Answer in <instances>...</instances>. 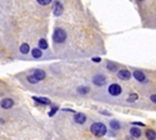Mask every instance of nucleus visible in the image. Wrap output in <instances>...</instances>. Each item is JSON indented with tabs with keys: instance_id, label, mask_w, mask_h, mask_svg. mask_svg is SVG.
<instances>
[{
	"instance_id": "5",
	"label": "nucleus",
	"mask_w": 156,
	"mask_h": 140,
	"mask_svg": "<svg viewBox=\"0 0 156 140\" xmlns=\"http://www.w3.org/2000/svg\"><path fill=\"white\" fill-rule=\"evenodd\" d=\"M64 12V5L61 4V1H56L54 3V7H53V15L56 17H59Z\"/></svg>"
},
{
	"instance_id": "18",
	"label": "nucleus",
	"mask_w": 156,
	"mask_h": 140,
	"mask_svg": "<svg viewBox=\"0 0 156 140\" xmlns=\"http://www.w3.org/2000/svg\"><path fill=\"white\" fill-rule=\"evenodd\" d=\"M77 92H79V94H87V92H90V88H89L87 86H81V87H78Z\"/></svg>"
},
{
	"instance_id": "24",
	"label": "nucleus",
	"mask_w": 156,
	"mask_h": 140,
	"mask_svg": "<svg viewBox=\"0 0 156 140\" xmlns=\"http://www.w3.org/2000/svg\"><path fill=\"white\" fill-rule=\"evenodd\" d=\"M150 100L152 101L154 104H156V94H152V96L150 97Z\"/></svg>"
},
{
	"instance_id": "15",
	"label": "nucleus",
	"mask_w": 156,
	"mask_h": 140,
	"mask_svg": "<svg viewBox=\"0 0 156 140\" xmlns=\"http://www.w3.org/2000/svg\"><path fill=\"white\" fill-rule=\"evenodd\" d=\"M39 48L42 49V50H46L48 48V43H47V40L45 38H41L39 40Z\"/></svg>"
},
{
	"instance_id": "3",
	"label": "nucleus",
	"mask_w": 156,
	"mask_h": 140,
	"mask_svg": "<svg viewBox=\"0 0 156 140\" xmlns=\"http://www.w3.org/2000/svg\"><path fill=\"white\" fill-rule=\"evenodd\" d=\"M108 92H109L111 96H113V97H117L119 94H121L122 87L119 85V84H117V83H113V84H110L109 87H108Z\"/></svg>"
},
{
	"instance_id": "13",
	"label": "nucleus",
	"mask_w": 156,
	"mask_h": 140,
	"mask_svg": "<svg viewBox=\"0 0 156 140\" xmlns=\"http://www.w3.org/2000/svg\"><path fill=\"white\" fill-rule=\"evenodd\" d=\"M130 134H131V136L134 138H139L141 135H142V132H141V130L137 128H132L131 130H130Z\"/></svg>"
},
{
	"instance_id": "8",
	"label": "nucleus",
	"mask_w": 156,
	"mask_h": 140,
	"mask_svg": "<svg viewBox=\"0 0 156 140\" xmlns=\"http://www.w3.org/2000/svg\"><path fill=\"white\" fill-rule=\"evenodd\" d=\"M74 120H75V123H79V125H82V123H85V120H87V116L85 114L83 113H76L75 116H74Z\"/></svg>"
},
{
	"instance_id": "27",
	"label": "nucleus",
	"mask_w": 156,
	"mask_h": 140,
	"mask_svg": "<svg viewBox=\"0 0 156 140\" xmlns=\"http://www.w3.org/2000/svg\"><path fill=\"white\" fill-rule=\"evenodd\" d=\"M125 140H133V138H131V137H126V139Z\"/></svg>"
},
{
	"instance_id": "25",
	"label": "nucleus",
	"mask_w": 156,
	"mask_h": 140,
	"mask_svg": "<svg viewBox=\"0 0 156 140\" xmlns=\"http://www.w3.org/2000/svg\"><path fill=\"white\" fill-rule=\"evenodd\" d=\"M92 60L94 62H101V58L100 57H94V58H92Z\"/></svg>"
},
{
	"instance_id": "10",
	"label": "nucleus",
	"mask_w": 156,
	"mask_h": 140,
	"mask_svg": "<svg viewBox=\"0 0 156 140\" xmlns=\"http://www.w3.org/2000/svg\"><path fill=\"white\" fill-rule=\"evenodd\" d=\"M133 77L135 78V80L139 82H144L146 80V76L142 71H134L133 72Z\"/></svg>"
},
{
	"instance_id": "28",
	"label": "nucleus",
	"mask_w": 156,
	"mask_h": 140,
	"mask_svg": "<svg viewBox=\"0 0 156 140\" xmlns=\"http://www.w3.org/2000/svg\"><path fill=\"white\" fill-rule=\"evenodd\" d=\"M139 1H142V0H139Z\"/></svg>"
},
{
	"instance_id": "21",
	"label": "nucleus",
	"mask_w": 156,
	"mask_h": 140,
	"mask_svg": "<svg viewBox=\"0 0 156 140\" xmlns=\"http://www.w3.org/2000/svg\"><path fill=\"white\" fill-rule=\"evenodd\" d=\"M107 69L109 70L111 72H116L118 70V66L115 64V63H111V62H108L107 63Z\"/></svg>"
},
{
	"instance_id": "19",
	"label": "nucleus",
	"mask_w": 156,
	"mask_h": 140,
	"mask_svg": "<svg viewBox=\"0 0 156 140\" xmlns=\"http://www.w3.org/2000/svg\"><path fill=\"white\" fill-rule=\"evenodd\" d=\"M27 81H28L29 83H31V84H37V83L39 82V80L33 76V75H29V76H27Z\"/></svg>"
},
{
	"instance_id": "6",
	"label": "nucleus",
	"mask_w": 156,
	"mask_h": 140,
	"mask_svg": "<svg viewBox=\"0 0 156 140\" xmlns=\"http://www.w3.org/2000/svg\"><path fill=\"white\" fill-rule=\"evenodd\" d=\"M14 105H15V102L12 99H9V98H5V99H3V100L0 102V106H1V108L3 109H11L12 107H14Z\"/></svg>"
},
{
	"instance_id": "4",
	"label": "nucleus",
	"mask_w": 156,
	"mask_h": 140,
	"mask_svg": "<svg viewBox=\"0 0 156 140\" xmlns=\"http://www.w3.org/2000/svg\"><path fill=\"white\" fill-rule=\"evenodd\" d=\"M93 83L95 84L96 86H103L105 83H106V78L104 75H101V74H98L94 76L93 78Z\"/></svg>"
},
{
	"instance_id": "9",
	"label": "nucleus",
	"mask_w": 156,
	"mask_h": 140,
	"mask_svg": "<svg viewBox=\"0 0 156 140\" xmlns=\"http://www.w3.org/2000/svg\"><path fill=\"white\" fill-rule=\"evenodd\" d=\"M33 76H35L37 79H38L39 81L41 80H44L45 79V77H46V73L43 71V70H40V69H37L33 71Z\"/></svg>"
},
{
	"instance_id": "11",
	"label": "nucleus",
	"mask_w": 156,
	"mask_h": 140,
	"mask_svg": "<svg viewBox=\"0 0 156 140\" xmlns=\"http://www.w3.org/2000/svg\"><path fill=\"white\" fill-rule=\"evenodd\" d=\"M32 99L39 104H42V105H49L51 104V101L47 98H41V97H32Z\"/></svg>"
},
{
	"instance_id": "14",
	"label": "nucleus",
	"mask_w": 156,
	"mask_h": 140,
	"mask_svg": "<svg viewBox=\"0 0 156 140\" xmlns=\"http://www.w3.org/2000/svg\"><path fill=\"white\" fill-rule=\"evenodd\" d=\"M146 137L149 140H154L156 139V133L153 130H147V132H146Z\"/></svg>"
},
{
	"instance_id": "1",
	"label": "nucleus",
	"mask_w": 156,
	"mask_h": 140,
	"mask_svg": "<svg viewBox=\"0 0 156 140\" xmlns=\"http://www.w3.org/2000/svg\"><path fill=\"white\" fill-rule=\"evenodd\" d=\"M91 132L95 136H97V137H102V136H104V135L106 134L107 128L102 123H94L91 126Z\"/></svg>"
},
{
	"instance_id": "26",
	"label": "nucleus",
	"mask_w": 156,
	"mask_h": 140,
	"mask_svg": "<svg viewBox=\"0 0 156 140\" xmlns=\"http://www.w3.org/2000/svg\"><path fill=\"white\" fill-rule=\"evenodd\" d=\"M132 125H137V126H142V127H144V126H145L144 123H137V121H133Z\"/></svg>"
},
{
	"instance_id": "16",
	"label": "nucleus",
	"mask_w": 156,
	"mask_h": 140,
	"mask_svg": "<svg viewBox=\"0 0 156 140\" xmlns=\"http://www.w3.org/2000/svg\"><path fill=\"white\" fill-rule=\"evenodd\" d=\"M29 45L28 44H26V43H24V44H22L21 45V47H20V52L22 53V54H27L29 52Z\"/></svg>"
},
{
	"instance_id": "17",
	"label": "nucleus",
	"mask_w": 156,
	"mask_h": 140,
	"mask_svg": "<svg viewBox=\"0 0 156 140\" xmlns=\"http://www.w3.org/2000/svg\"><path fill=\"white\" fill-rule=\"evenodd\" d=\"M109 125H110V128L113 129V130H119V129L121 128L120 123L117 121V120H111V121L109 123Z\"/></svg>"
},
{
	"instance_id": "7",
	"label": "nucleus",
	"mask_w": 156,
	"mask_h": 140,
	"mask_svg": "<svg viewBox=\"0 0 156 140\" xmlns=\"http://www.w3.org/2000/svg\"><path fill=\"white\" fill-rule=\"evenodd\" d=\"M118 77L123 81H128L131 78V73L128 70H121L118 72Z\"/></svg>"
},
{
	"instance_id": "2",
	"label": "nucleus",
	"mask_w": 156,
	"mask_h": 140,
	"mask_svg": "<svg viewBox=\"0 0 156 140\" xmlns=\"http://www.w3.org/2000/svg\"><path fill=\"white\" fill-rule=\"evenodd\" d=\"M67 40V32L63 28H56L53 33V40L57 44L65 43Z\"/></svg>"
},
{
	"instance_id": "23",
	"label": "nucleus",
	"mask_w": 156,
	"mask_h": 140,
	"mask_svg": "<svg viewBox=\"0 0 156 140\" xmlns=\"http://www.w3.org/2000/svg\"><path fill=\"white\" fill-rule=\"evenodd\" d=\"M57 110H58V107H53V108H52L51 110H50V111H49V113H48V115H49V116H53V115H54L55 113L57 112Z\"/></svg>"
},
{
	"instance_id": "20",
	"label": "nucleus",
	"mask_w": 156,
	"mask_h": 140,
	"mask_svg": "<svg viewBox=\"0 0 156 140\" xmlns=\"http://www.w3.org/2000/svg\"><path fill=\"white\" fill-rule=\"evenodd\" d=\"M137 99H139L137 94H129V97H128L127 101H128V102H130V103H132V102H135Z\"/></svg>"
},
{
	"instance_id": "12",
	"label": "nucleus",
	"mask_w": 156,
	"mask_h": 140,
	"mask_svg": "<svg viewBox=\"0 0 156 140\" xmlns=\"http://www.w3.org/2000/svg\"><path fill=\"white\" fill-rule=\"evenodd\" d=\"M31 55L33 58H40L43 55V52L40 48H33L31 50Z\"/></svg>"
},
{
	"instance_id": "22",
	"label": "nucleus",
	"mask_w": 156,
	"mask_h": 140,
	"mask_svg": "<svg viewBox=\"0 0 156 140\" xmlns=\"http://www.w3.org/2000/svg\"><path fill=\"white\" fill-rule=\"evenodd\" d=\"M52 1H53V0H37V2H38L40 5H43V6L49 5Z\"/></svg>"
}]
</instances>
